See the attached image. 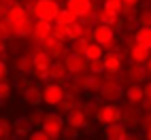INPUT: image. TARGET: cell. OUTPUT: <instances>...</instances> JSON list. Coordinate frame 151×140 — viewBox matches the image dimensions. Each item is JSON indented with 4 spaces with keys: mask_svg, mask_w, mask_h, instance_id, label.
Masks as SVG:
<instances>
[{
    "mask_svg": "<svg viewBox=\"0 0 151 140\" xmlns=\"http://www.w3.org/2000/svg\"><path fill=\"white\" fill-rule=\"evenodd\" d=\"M60 9H62V4H60L58 0H38L30 13H32L34 19H47V21H55Z\"/></svg>",
    "mask_w": 151,
    "mask_h": 140,
    "instance_id": "6da1fadb",
    "label": "cell"
},
{
    "mask_svg": "<svg viewBox=\"0 0 151 140\" xmlns=\"http://www.w3.org/2000/svg\"><path fill=\"white\" fill-rule=\"evenodd\" d=\"M64 127H66V121L62 119V115H60V113H45V119H43L41 129H43V132H47V136L51 138V140L62 138Z\"/></svg>",
    "mask_w": 151,
    "mask_h": 140,
    "instance_id": "7a4b0ae2",
    "label": "cell"
},
{
    "mask_svg": "<svg viewBox=\"0 0 151 140\" xmlns=\"http://www.w3.org/2000/svg\"><path fill=\"white\" fill-rule=\"evenodd\" d=\"M96 121L100 125H111V123H119L122 121V106L117 102H104L96 113Z\"/></svg>",
    "mask_w": 151,
    "mask_h": 140,
    "instance_id": "3957f363",
    "label": "cell"
},
{
    "mask_svg": "<svg viewBox=\"0 0 151 140\" xmlns=\"http://www.w3.org/2000/svg\"><path fill=\"white\" fill-rule=\"evenodd\" d=\"M66 98V91H64V85L58 83V81H51V83H45L43 85V104L47 106H60V102Z\"/></svg>",
    "mask_w": 151,
    "mask_h": 140,
    "instance_id": "277c9868",
    "label": "cell"
},
{
    "mask_svg": "<svg viewBox=\"0 0 151 140\" xmlns=\"http://www.w3.org/2000/svg\"><path fill=\"white\" fill-rule=\"evenodd\" d=\"M124 94H126V91H124L122 83L115 81V79H106L98 96H100V100H102V102H119V100L124 98Z\"/></svg>",
    "mask_w": 151,
    "mask_h": 140,
    "instance_id": "5b68a950",
    "label": "cell"
},
{
    "mask_svg": "<svg viewBox=\"0 0 151 140\" xmlns=\"http://www.w3.org/2000/svg\"><path fill=\"white\" fill-rule=\"evenodd\" d=\"M53 21H47V19H34V32H32V41L36 45H43L49 36L53 34Z\"/></svg>",
    "mask_w": 151,
    "mask_h": 140,
    "instance_id": "8992f818",
    "label": "cell"
},
{
    "mask_svg": "<svg viewBox=\"0 0 151 140\" xmlns=\"http://www.w3.org/2000/svg\"><path fill=\"white\" fill-rule=\"evenodd\" d=\"M140 117H143V111L138 108V104L126 102V104L122 106V123H126L128 127L140 125Z\"/></svg>",
    "mask_w": 151,
    "mask_h": 140,
    "instance_id": "52a82bcc",
    "label": "cell"
},
{
    "mask_svg": "<svg viewBox=\"0 0 151 140\" xmlns=\"http://www.w3.org/2000/svg\"><path fill=\"white\" fill-rule=\"evenodd\" d=\"M64 64H66V68H68V72H70V74L85 72V70L89 68V62L85 59V55H77V53H66Z\"/></svg>",
    "mask_w": 151,
    "mask_h": 140,
    "instance_id": "ba28073f",
    "label": "cell"
},
{
    "mask_svg": "<svg viewBox=\"0 0 151 140\" xmlns=\"http://www.w3.org/2000/svg\"><path fill=\"white\" fill-rule=\"evenodd\" d=\"M124 76L128 79L130 83H145L147 81V68H145V64H138V62H130V66L126 68V72H124Z\"/></svg>",
    "mask_w": 151,
    "mask_h": 140,
    "instance_id": "9c48e42d",
    "label": "cell"
},
{
    "mask_svg": "<svg viewBox=\"0 0 151 140\" xmlns=\"http://www.w3.org/2000/svg\"><path fill=\"white\" fill-rule=\"evenodd\" d=\"M28 17H32V13H30L28 9H26L22 2H19V0L4 13V19H6L11 26H15V24H19V21H24V19H28Z\"/></svg>",
    "mask_w": 151,
    "mask_h": 140,
    "instance_id": "30bf717a",
    "label": "cell"
},
{
    "mask_svg": "<svg viewBox=\"0 0 151 140\" xmlns=\"http://www.w3.org/2000/svg\"><path fill=\"white\" fill-rule=\"evenodd\" d=\"M43 45H45V49H47V51L53 55V59H64V57H66V53H68V47H66V43L58 41V38H55L53 34L49 36Z\"/></svg>",
    "mask_w": 151,
    "mask_h": 140,
    "instance_id": "8fae6325",
    "label": "cell"
},
{
    "mask_svg": "<svg viewBox=\"0 0 151 140\" xmlns=\"http://www.w3.org/2000/svg\"><path fill=\"white\" fill-rule=\"evenodd\" d=\"M115 34H117V32L113 30V26H109V24H96V26H94V41H96L98 45H106L109 41L117 38Z\"/></svg>",
    "mask_w": 151,
    "mask_h": 140,
    "instance_id": "7c38bea8",
    "label": "cell"
},
{
    "mask_svg": "<svg viewBox=\"0 0 151 140\" xmlns=\"http://www.w3.org/2000/svg\"><path fill=\"white\" fill-rule=\"evenodd\" d=\"M102 62H104V68H106L109 74H117L119 70H122V66H124V59H122V55L117 51H106L102 55Z\"/></svg>",
    "mask_w": 151,
    "mask_h": 140,
    "instance_id": "4fadbf2b",
    "label": "cell"
},
{
    "mask_svg": "<svg viewBox=\"0 0 151 140\" xmlns=\"http://www.w3.org/2000/svg\"><path fill=\"white\" fill-rule=\"evenodd\" d=\"M104 140H124L128 136V125L126 123H111V125H104Z\"/></svg>",
    "mask_w": 151,
    "mask_h": 140,
    "instance_id": "5bb4252c",
    "label": "cell"
},
{
    "mask_svg": "<svg viewBox=\"0 0 151 140\" xmlns=\"http://www.w3.org/2000/svg\"><path fill=\"white\" fill-rule=\"evenodd\" d=\"M68 68L64 64V59H53L51 66H49V76H51V81H58V83H64L68 79Z\"/></svg>",
    "mask_w": 151,
    "mask_h": 140,
    "instance_id": "9a60e30c",
    "label": "cell"
},
{
    "mask_svg": "<svg viewBox=\"0 0 151 140\" xmlns=\"http://www.w3.org/2000/svg\"><path fill=\"white\" fill-rule=\"evenodd\" d=\"M124 98H126V102H130V104H140L145 100L143 83H130L128 89H126V94H124Z\"/></svg>",
    "mask_w": 151,
    "mask_h": 140,
    "instance_id": "2e32d148",
    "label": "cell"
},
{
    "mask_svg": "<svg viewBox=\"0 0 151 140\" xmlns=\"http://www.w3.org/2000/svg\"><path fill=\"white\" fill-rule=\"evenodd\" d=\"M122 17L117 11H113L111 6L102 4V6H98V11H96V24H109V26H113L117 19Z\"/></svg>",
    "mask_w": 151,
    "mask_h": 140,
    "instance_id": "e0dca14e",
    "label": "cell"
},
{
    "mask_svg": "<svg viewBox=\"0 0 151 140\" xmlns=\"http://www.w3.org/2000/svg\"><path fill=\"white\" fill-rule=\"evenodd\" d=\"M66 125H73V127H79V129L87 125V115H85V111H83V104L77 106V108H73V111L68 113Z\"/></svg>",
    "mask_w": 151,
    "mask_h": 140,
    "instance_id": "ac0fdd59",
    "label": "cell"
},
{
    "mask_svg": "<svg viewBox=\"0 0 151 140\" xmlns=\"http://www.w3.org/2000/svg\"><path fill=\"white\" fill-rule=\"evenodd\" d=\"M41 102H43V89L38 85H30L24 91V104L36 108V106H41Z\"/></svg>",
    "mask_w": 151,
    "mask_h": 140,
    "instance_id": "d6986e66",
    "label": "cell"
},
{
    "mask_svg": "<svg viewBox=\"0 0 151 140\" xmlns=\"http://www.w3.org/2000/svg\"><path fill=\"white\" fill-rule=\"evenodd\" d=\"M128 57H130V62L147 64V62H149V57H151V49H147V47H143V45L134 43L132 47H130V53H128Z\"/></svg>",
    "mask_w": 151,
    "mask_h": 140,
    "instance_id": "ffe728a7",
    "label": "cell"
},
{
    "mask_svg": "<svg viewBox=\"0 0 151 140\" xmlns=\"http://www.w3.org/2000/svg\"><path fill=\"white\" fill-rule=\"evenodd\" d=\"M64 6L70 9V11H73L77 17H83V15L89 11V9L94 6V0H66Z\"/></svg>",
    "mask_w": 151,
    "mask_h": 140,
    "instance_id": "44dd1931",
    "label": "cell"
},
{
    "mask_svg": "<svg viewBox=\"0 0 151 140\" xmlns=\"http://www.w3.org/2000/svg\"><path fill=\"white\" fill-rule=\"evenodd\" d=\"M30 55H32V59H34V66H51V62H53V55L45 49V45L36 47Z\"/></svg>",
    "mask_w": 151,
    "mask_h": 140,
    "instance_id": "7402d4cb",
    "label": "cell"
},
{
    "mask_svg": "<svg viewBox=\"0 0 151 140\" xmlns=\"http://www.w3.org/2000/svg\"><path fill=\"white\" fill-rule=\"evenodd\" d=\"M13 28H15L17 38H32V32H34V19L28 17V19H24V21L15 24Z\"/></svg>",
    "mask_w": 151,
    "mask_h": 140,
    "instance_id": "603a6c76",
    "label": "cell"
},
{
    "mask_svg": "<svg viewBox=\"0 0 151 140\" xmlns=\"http://www.w3.org/2000/svg\"><path fill=\"white\" fill-rule=\"evenodd\" d=\"M134 43L151 49V26H138L134 30Z\"/></svg>",
    "mask_w": 151,
    "mask_h": 140,
    "instance_id": "cb8c5ba5",
    "label": "cell"
},
{
    "mask_svg": "<svg viewBox=\"0 0 151 140\" xmlns=\"http://www.w3.org/2000/svg\"><path fill=\"white\" fill-rule=\"evenodd\" d=\"M11 125H13V132H15L17 136H28V134L34 129V125L30 123V119H28V117H17Z\"/></svg>",
    "mask_w": 151,
    "mask_h": 140,
    "instance_id": "d4e9b609",
    "label": "cell"
},
{
    "mask_svg": "<svg viewBox=\"0 0 151 140\" xmlns=\"http://www.w3.org/2000/svg\"><path fill=\"white\" fill-rule=\"evenodd\" d=\"M64 85V91H66V96H70V98H79L85 89H83V85L77 81V76H73V79H66V81L62 83Z\"/></svg>",
    "mask_w": 151,
    "mask_h": 140,
    "instance_id": "484cf974",
    "label": "cell"
},
{
    "mask_svg": "<svg viewBox=\"0 0 151 140\" xmlns=\"http://www.w3.org/2000/svg\"><path fill=\"white\" fill-rule=\"evenodd\" d=\"M83 55H85L87 62H92V59H100V57L104 55V49H102V45H98V43L94 41V43H87V45H85Z\"/></svg>",
    "mask_w": 151,
    "mask_h": 140,
    "instance_id": "4316f807",
    "label": "cell"
},
{
    "mask_svg": "<svg viewBox=\"0 0 151 140\" xmlns=\"http://www.w3.org/2000/svg\"><path fill=\"white\" fill-rule=\"evenodd\" d=\"M106 79H102L100 74H94V72H89V79H87V85H85V91L89 94H100V89H102Z\"/></svg>",
    "mask_w": 151,
    "mask_h": 140,
    "instance_id": "83f0119b",
    "label": "cell"
},
{
    "mask_svg": "<svg viewBox=\"0 0 151 140\" xmlns=\"http://www.w3.org/2000/svg\"><path fill=\"white\" fill-rule=\"evenodd\" d=\"M85 28H87V26H83L81 21H79V19H77V21H73V24H68L66 30H68V38H70V43H73V41H79V38L83 36Z\"/></svg>",
    "mask_w": 151,
    "mask_h": 140,
    "instance_id": "f1b7e54d",
    "label": "cell"
},
{
    "mask_svg": "<svg viewBox=\"0 0 151 140\" xmlns=\"http://www.w3.org/2000/svg\"><path fill=\"white\" fill-rule=\"evenodd\" d=\"M77 15L70 11V9H66V6H62L60 9V13H58V17H55V21L53 24H60V26H68V24H73V21H77Z\"/></svg>",
    "mask_w": 151,
    "mask_h": 140,
    "instance_id": "f546056e",
    "label": "cell"
},
{
    "mask_svg": "<svg viewBox=\"0 0 151 140\" xmlns=\"http://www.w3.org/2000/svg\"><path fill=\"white\" fill-rule=\"evenodd\" d=\"M15 66L22 74H28V72H32V68H34V59H32V55H19Z\"/></svg>",
    "mask_w": 151,
    "mask_h": 140,
    "instance_id": "4dcf8cb0",
    "label": "cell"
},
{
    "mask_svg": "<svg viewBox=\"0 0 151 140\" xmlns=\"http://www.w3.org/2000/svg\"><path fill=\"white\" fill-rule=\"evenodd\" d=\"M30 74H32L34 81H38V83H49L51 81V76H49V66H34Z\"/></svg>",
    "mask_w": 151,
    "mask_h": 140,
    "instance_id": "1f68e13d",
    "label": "cell"
},
{
    "mask_svg": "<svg viewBox=\"0 0 151 140\" xmlns=\"http://www.w3.org/2000/svg\"><path fill=\"white\" fill-rule=\"evenodd\" d=\"M53 36L58 38V41H62V43H70L66 26H60V24H55V26H53Z\"/></svg>",
    "mask_w": 151,
    "mask_h": 140,
    "instance_id": "d6a6232c",
    "label": "cell"
},
{
    "mask_svg": "<svg viewBox=\"0 0 151 140\" xmlns=\"http://www.w3.org/2000/svg\"><path fill=\"white\" fill-rule=\"evenodd\" d=\"M138 26H151V6H143L138 11Z\"/></svg>",
    "mask_w": 151,
    "mask_h": 140,
    "instance_id": "836d02e7",
    "label": "cell"
},
{
    "mask_svg": "<svg viewBox=\"0 0 151 140\" xmlns=\"http://www.w3.org/2000/svg\"><path fill=\"white\" fill-rule=\"evenodd\" d=\"M138 11L140 9H136L134 4H122V13L119 15H122L124 19H130V17H138Z\"/></svg>",
    "mask_w": 151,
    "mask_h": 140,
    "instance_id": "e575fe53",
    "label": "cell"
},
{
    "mask_svg": "<svg viewBox=\"0 0 151 140\" xmlns=\"http://www.w3.org/2000/svg\"><path fill=\"white\" fill-rule=\"evenodd\" d=\"M89 72H94V74H102V72H106V68H104V62H102V57L100 59H92L89 62Z\"/></svg>",
    "mask_w": 151,
    "mask_h": 140,
    "instance_id": "d590c367",
    "label": "cell"
},
{
    "mask_svg": "<svg viewBox=\"0 0 151 140\" xmlns=\"http://www.w3.org/2000/svg\"><path fill=\"white\" fill-rule=\"evenodd\" d=\"M28 119H30V123H32L34 127H41L43 125V119H45V111H32L28 115Z\"/></svg>",
    "mask_w": 151,
    "mask_h": 140,
    "instance_id": "8d00e7d4",
    "label": "cell"
},
{
    "mask_svg": "<svg viewBox=\"0 0 151 140\" xmlns=\"http://www.w3.org/2000/svg\"><path fill=\"white\" fill-rule=\"evenodd\" d=\"M85 41L83 38H79V41H73V45H70V49H68V53H77V55H83V51H85Z\"/></svg>",
    "mask_w": 151,
    "mask_h": 140,
    "instance_id": "74e56055",
    "label": "cell"
},
{
    "mask_svg": "<svg viewBox=\"0 0 151 140\" xmlns=\"http://www.w3.org/2000/svg\"><path fill=\"white\" fill-rule=\"evenodd\" d=\"M28 140H51L47 136V132H43L41 127H36V129H32V132L28 134Z\"/></svg>",
    "mask_w": 151,
    "mask_h": 140,
    "instance_id": "f35d334b",
    "label": "cell"
},
{
    "mask_svg": "<svg viewBox=\"0 0 151 140\" xmlns=\"http://www.w3.org/2000/svg\"><path fill=\"white\" fill-rule=\"evenodd\" d=\"M13 94V87L9 85L6 81H0V100H9Z\"/></svg>",
    "mask_w": 151,
    "mask_h": 140,
    "instance_id": "ab89813d",
    "label": "cell"
},
{
    "mask_svg": "<svg viewBox=\"0 0 151 140\" xmlns=\"http://www.w3.org/2000/svg\"><path fill=\"white\" fill-rule=\"evenodd\" d=\"M62 136H64L66 140H77V138H79V127H73V125H68V127H64V132H62Z\"/></svg>",
    "mask_w": 151,
    "mask_h": 140,
    "instance_id": "60d3db41",
    "label": "cell"
},
{
    "mask_svg": "<svg viewBox=\"0 0 151 140\" xmlns=\"http://www.w3.org/2000/svg\"><path fill=\"white\" fill-rule=\"evenodd\" d=\"M100 106H102L100 102H85V104H83V111H85V115H94V117H96V113H98Z\"/></svg>",
    "mask_w": 151,
    "mask_h": 140,
    "instance_id": "b9f144b4",
    "label": "cell"
},
{
    "mask_svg": "<svg viewBox=\"0 0 151 140\" xmlns=\"http://www.w3.org/2000/svg\"><path fill=\"white\" fill-rule=\"evenodd\" d=\"M15 2H17V0H0V15H2V19H4V13H6Z\"/></svg>",
    "mask_w": 151,
    "mask_h": 140,
    "instance_id": "7bdbcfd3",
    "label": "cell"
},
{
    "mask_svg": "<svg viewBox=\"0 0 151 140\" xmlns=\"http://www.w3.org/2000/svg\"><path fill=\"white\" fill-rule=\"evenodd\" d=\"M140 127H143V129L151 127V111L143 113V117H140Z\"/></svg>",
    "mask_w": 151,
    "mask_h": 140,
    "instance_id": "ee69618b",
    "label": "cell"
},
{
    "mask_svg": "<svg viewBox=\"0 0 151 140\" xmlns=\"http://www.w3.org/2000/svg\"><path fill=\"white\" fill-rule=\"evenodd\" d=\"M30 85H32V83H30V79H26V74H22V76H19V81H17V87L22 89V91H26V89H28Z\"/></svg>",
    "mask_w": 151,
    "mask_h": 140,
    "instance_id": "f6af8a7d",
    "label": "cell"
},
{
    "mask_svg": "<svg viewBox=\"0 0 151 140\" xmlns=\"http://www.w3.org/2000/svg\"><path fill=\"white\" fill-rule=\"evenodd\" d=\"M6 76H9V68H6V64L0 59V81H6Z\"/></svg>",
    "mask_w": 151,
    "mask_h": 140,
    "instance_id": "bcb514c9",
    "label": "cell"
},
{
    "mask_svg": "<svg viewBox=\"0 0 151 140\" xmlns=\"http://www.w3.org/2000/svg\"><path fill=\"white\" fill-rule=\"evenodd\" d=\"M143 89H145V98H147V100H151V81H149V79H147V81H145V85H143Z\"/></svg>",
    "mask_w": 151,
    "mask_h": 140,
    "instance_id": "7dc6e473",
    "label": "cell"
},
{
    "mask_svg": "<svg viewBox=\"0 0 151 140\" xmlns=\"http://www.w3.org/2000/svg\"><path fill=\"white\" fill-rule=\"evenodd\" d=\"M19 2H22V4L28 9V11H32V9H34V4L38 2V0H19Z\"/></svg>",
    "mask_w": 151,
    "mask_h": 140,
    "instance_id": "c3c4849f",
    "label": "cell"
},
{
    "mask_svg": "<svg viewBox=\"0 0 151 140\" xmlns=\"http://www.w3.org/2000/svg\"><path fill=\"white\" fill-rule=\"evenodd\" d=\"M6 51V38H0V55Z\"/></svg>",
    "mask_w": 151,
    "mask_h": 140,
    "instance_id": "681fc988",
    "label": "cell"
},
{
    "mask_svg": "<svg viewBox=\"0 0 151 140\" xmlns=\"http://www.w3.org/2000/svg\"><path fill=\"white\" fill-rule=\"evenodd\" d=\"M143 138H145V140H151V127L143 129Z\"/></svg>",
    "mask_w": 151,
    "mask_h": 140,
    "instance_id": "f907efd6",
    "label": "cell"
},
{
    "mask_svg": "<svg viewBox=\"0 0 151 140\" xmlns=\"http://www.w3.org/2000/svg\"><path fill=\"white\" fill-rule=\"evenodd\" d=\"M124 140H140V136H138V134H130V132H128V136H126Z\"/></svg>",
    "mask_w": 151,
    "mask_h": 140,
    "instance_id": "816d5d0a",
    "label": "cell"
},
{
    "mask_svg": "<svg viewBox=\"0 0 151 140\" xmlns=\"http://www.w3.org/2000/svg\"><path fill=\"white\" fill-rule=\"evenodd\" d=\"M138 2L140 0H124V4H134V6H138Z\"/></svg>",
    "mask_w": 151,
    "mask_h": 140,
    "instance_id": "f5cc1de1",
    "label": "cell"
},
{
    "mask_svg": "<svg viewBox=\"0 0 151 140\" xmlns=\"http://www.w3.org/2000/svg\"><path fill=\"white\" fill-rule=\"evenodd\" d=\"M145 68H147V76H149V79H151V59H149V62H147V64H145Z\"/></svg>",
    "mask_w": 151,
    "mask_h": 140,
    "instance_id": "db71d44e",
    "label": "cell"
},
{
    "mask_svg": "<svg viewBox=\"0 0 151 140\" xmlns=\"http://www.w3.org/2000/svg\"><path fill=\"white\" fill-rule=\"evenodd\" d=\"M102 2H124V0H102Z\"/></svg>",
    "mask_w": 151,
    "mask_h": 140,
    "instance_id": "11a10c76",
    "label": "cell"
},
{
    "mask_svg": "<svg viewBox=\"0 0 151 140\" xmlns=\"http://www.w3.org/2000/svg\"><path fill=\"white\" fill-rule=\"evenodd\" d=\"M58 2H60V4H62V2H66V0H58Z\"/></svg>",
    "mask_w": 151,
    "mask_h": 140,
    "instance_id": "9f6ffc18",
    "label": "cell"
}]
</instances>
